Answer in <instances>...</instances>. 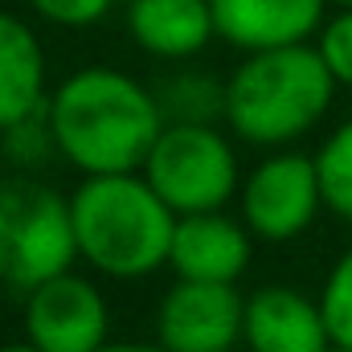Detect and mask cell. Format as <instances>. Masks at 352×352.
I'll return each instance as SVG.
<instances>
[{
  "label": "cell",
  "mask_w": 352,
  "mask_h": 352,
  "mask_svg": "<svg viewBox=\"0 0 352 352\" xmlns=\"http://www.w3.org/2000/svg\"><path fill=\"white\" fill-rule=\"evenodd\" d=\"M54 152L78 173H140L164 131V107L144 82L111 66L74 70L45 102Z\"/></svg>",
  "instance_id": "obj_1"
},
{
  "label": "cell",
  "mask_w": 352,
  "mask_h": 352,
  "mask_svg": "<svg viewBox=\"0 0 352 352\" xmlns=\"http://www.w3.org/2000/svg\"><path fill=\"white\" fill-rule=\"evenodd\" d=\"M78 258L119 283L168 266L176 213L144 173L87 176L70 192Z\"/></svg>",
  "instance_id": "obj_2"
},
{
  "label": "cell",
  "mask_w": 352,
  "mask_h": 352,
  "mask_svg": "<svg viewBox=\"0 0 352 352\" xmlns=\"http://www.w3.org/2000/svg\"><path fill=\"white\" fill-rule=\"evenodd\" d=\"M336 87L328 62L307 41L254 50L226 78V123L258 148L291 144L328 115Z\"/></svg>",
  "instance_id": "obj_3"
},
{
  "label": "cell",
  "mask_w": 352,
  "mask_h": 352,
  "mask_svg": "<svg viewBox=\"0 0 352 352\" xmlns=\"http://www.w3.org/2000/svg\"><path fill=\"white\" fill-rule=\"evenodd\" d=\"M78 234L70 197L29 176L0 180V283L33 291L45 278L74 270Z\"/></svg>",
  "instance_id": "obj_4"
},
{
  "label": "cell",
  "mask_w": 352,
  "mask_h": 352,
  "mask_svg": "<svg viewBox=\"0 0 352 352\" xmlns=\"http://www.w3.org/2000/svg\"><path fill=\"white\" fill-rule=\"evenodd\" d=\"M140 173L168 201L176 217L221 209L238 192L234 144L213 123H184V119L164 123Z\"/></svg>",
  "instance_id": "obj_5"
},
{
  "label": "cell",
  "mask_w": 352,
  "mask_h": 352,
  "mask_svg": "<svg viewBox=\"0 0 352 352\" xmlns=\"http://www.w3.org/2000/svg\"><path fill=\"white\" fill-rule=\"evenodd\" d=\"M324 209V188L316 156L274 152L242 184V221L263 242L299 238Z\"/></svg>",
  "instance_id": "obj_6"
},
{
  "label": "cell",
  "mask_w": 352,
  "mask_h": 352,
  "mask_svg": "<svg viewBox=\"0 0 352 352\" xmlns=\"http://www.w3.org/2000/svg\"><path fill=\"white\" fill-rule=\"evenodd\" d=\"M25 340L41 352H98L111 340L102 291L74 270L25 291Z\"/></svg>",
  "instance_id": "obj_7"
},
{
  "label": "cell",
  "mask_w": 352,
  "mask_h": 352,
  "mask_svg": "<svg viewBox=\"0 0 352 352\" xmlns=\"http://www.w3.org/2000/svg\"><path fill=\"white\" fill-rule=\"evenodd\" d=\"M246 299L234 283L176 278L156 311V340L168 352H230L242 340Z\"/></svg>",
  "instance_id": "obj_8"
},
{
  "label": "cell",
  "mask_w": 352,
  "mask_h": 352,
  "mask_svg": "<svg viewBox=\"0 0 352 352\" xmlns=\"http://www.w3.org/2000/svg\"><path fill=\"white\" fill-rule=\"evenodd\" d=\"M250 226L226 217L221 209L209 213H180L173 234L168 266L176 278H201V283H238L250 266L254 242Z\"/></svg>",
  "instance_id": "obj_9"
},
{
  "label": "cell",
  "mask_w": 352,
  "mask_h": 352,
  "mask_svg": "<svg viewBox=\"0 0 352 352\" xmlns=\"http://www.w3.org/2000/svg\"><path fill=\"white\" fill-rule=\"evenodd\" d=\"M242 340L250 352H324L332 332L320 299H307L295 287H258L246 295Z\"/></svg>",
  "instance_id": "obj_10"
},
{
  "label": "cell",
  "mask_w": 352,
  "mask_h": 352,
  "mask_svg": "<svg viewBox=\"0 0 352 352\" xmlns=\"http://www.w3.org/2000/svg\"><path fill=\"white\" fill-rule=\"evenodd\" d=\"M217 37L242 54L295 45L320 33L332 0H209Z\"/></svg>",
  "instance_id": "obj_11"
},
{
  "label": "cell",
  "mask_w": 352,
  "mask_h": 352,
  "mask_svg": "<svg viewBox=\"0 0 352 352\" xmlns=\"http://www.w3.org/2000/svg\"><path fill=\"white\" fill-rule=\"evenodd\" d=\"M127 33L152 58H197L209 37H217L213 4L209 0H131L127 4Z\"/></svg>",
  "instance_id": "obj_12"
},
{
  "label": "cell",
  "mask_w": 352,
  "mask_h": 352,
  "mask_svg": "<svg viewBox=\"0 0 352 352\" xmlns=\"http://www.w3.org/2000/svg\"><path fill=\"white\" fill-rule=\"evenodd\" d=\"M45 107V54L37 33L0 8V131Z\"/></svg>",
  "instance_id": "obj_13"
},
{
  "label": "cell",
  "mask_w": 352,
  "mask_h": 352,
  "mask_svg": "<svg viewBox=\"0 0 352 352\" xmlns=\"http://www.w3.org/2000/svg\"><path fill=\"white\" fill-rule=\"evenodd\" d=\"M316 168L324 188V209L352 221V119L324 140V148L316 152Z\"/></svg>",
  "instance_id": "obj_14"
},
{
  "label": "cell",
  "mask_w": 352,
  "mask_h": 352,
  "mask_svg": "<svg viewBox=\"0 0 352 352\" xmlns=\"http://www.w3.org/2000/svg\"><path fill=\"white\" fill-rule=\"evenodd\" d=\"M320 307H324V320H328L332 344L352 349V250L349 254H340L336 266L328 270L324 291H320Z\"/></svg>",
  "instance_id": "obj_15"
},
{
  "label": "cell",
  "mask_w": 352,
  "mask_h": 352,
  "mask_svg": "<svg viewBox=\"0 0 352 352\" xmlns=\"http://www.w3.org/2000/svg\"><path fill=\"white\" fill-rule=\"evenodd\" d=\"M168 107L184 123H213L217 115L226 119V82H209L205 74H184L168 90Z\"/></svg>",
  "instance_id": "obj_16"
},
{
  "label": "cell",
  "mask_w": 352,
  "mask_h": 352,
  "mask_svg": "<svg viewBox=\"0 0 352 352\" xmlns=\"http://www.w3.org/2000/svg\"><path fill=\"white\" fill-rule=\"evenodd\" d=\"M316 50H320V58L328 62L332 78H336L340 87H352V4H340V12L320 25Z\"/></svg>",
  "instance_id": "obj_17"
},
{
  "label": "cell",
  "mask_w": 352,
  "mask_h": 352,
  "mask_svg": "<svg viewBox=\"0 0 352 352\" xmlns=\"http://www.w3.org/2000/svg\"><path fill=\"white\" fill-rule=\"evenodd\" d=\"M29 8L37 16H45L50 25H62V29H87L98 25L111 8V0H29Z\"/></svg>",
  "instance_id": "obj_18"
},
{
  "label": "cell",
  "mask_w": 352,
  "mask_h": 352,
  "mask_svg": "<svg viewBox=\"0 0 352 352\" xmlns=\"http://www.w3.org/2000/svg\"><path fill=\"white\" fill-rule=\"evenodd\" d=\"M98 352H168L160 340L156 344H140V340H107Z\"/></svg>",
  "instance_id": "obj_19"
},
{
  "label": "cell",
  "mask_w": 352,
  "mask_h": 352,
  "mask_svg": "<svg viewBox=\"0 0 352 352\" xmlns=\"http://www.w3.org/2000/svg\"><path fill=\"white\" fill-rule=\"evenodd\" d=\"M0 352H41V349H33V344L25 340V344H4V349H0Z\"/></svg>",
  "instance_id": "obj_20"
},
{
  "label": "cell",
  "mask_w": 352,
  "mask_h": 352,
  "mask_svg": "<svg viewBox=\"0 0 352 352\" xmlns=\"http://www.w3.org/2000/svg\"><path fill=\"white\" fill-rule=\"evenodd\" d=\"M324 352H352V349H340V344H332V349H324Z\"/></svg>",
  "instance_id": "obj_21"
},
{
  "label": "cell",
  "mask_w": 352,
  "mask_h": 352,
  "mask_svg": "<svg viewBox=\"0 0 352 352\" xmlns=\"http://www.w3.org/2000/svg\"><path fill=\"white\" fill-rule=\"evenodd\" d=\"M332 4H352V0H332Z\"/></svg>",
  "instance_id": "obj_22"
}]
</instances>
